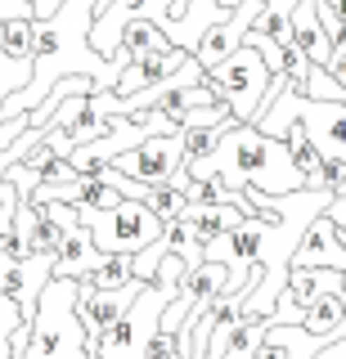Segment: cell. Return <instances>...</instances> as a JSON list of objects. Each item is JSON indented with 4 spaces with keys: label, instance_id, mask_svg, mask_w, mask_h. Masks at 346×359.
Here are the masks:
<instances>
[{
    "label": "cell",
    "instance_id": "cell-1",
    "mask_svg": "<svg viewBox=\"0 0 346 359\" xmlns=\"http://www.w3.org/2000/svg\"><path fill=\"white\" fill-rule=\"evenodd\" d=\"M99 9H104L99 0H63V9L54 18H36V63H32V81L5 99L0 121H14V117H23V112L41 108L46 95L63 76H91L95 95L117 90L126 63L104 59L91 45V27H95Z\"/></svg>",
    "mask_w": 346,
    "mask_h": 359
},
{
    "label": "cell",
    "instance_id": "cell-2",
    "mask_svg": "<svg viewBox=\"0 0 346 359\" xmlns=\"http://www.w3.org/2000/svg\"><path fill=\"white\" fill-rule=\"evenodd\" d=\"M185 171L194 180L216 175V180H225L234 194H239V189H261V194L279 198V194L306 189V175L297 171L288 144L274 140V135H265L261 126H248V121H234L207 157H189Z\"/></svg>",
    "mask_w": 346,
    "mask_h": 359
},
{
    "label": "cell",
    "instance_id": "cell-3",
    "mask_svg": "<svg viewBox=\"0 0 346 359\" xmlns=\"http://www.w3.org/2000/svg\"><path fill=\"white\" fill-rule=\"evenodd\" d=\"M95 337L76 319V278H54L32 319V337L23 359H76Z\"/></svg>",
    "mask_w": 346,
    "mask_h": 359
},
{
    "label": "cell",
    "instance_id": "cell-4",
    "mask_svg": "<svg viewBox=\"0 0 346 359\" xmlns=\"http://www.w3.org/2000/svg\"><path fill=\"white\" fill-rule=\"evenodd\" d=\"M76 216L95 233V247L104 256H135L149 243H158L166 229V220L153 216L149 202H131V198L113 211H76Z\"/></svg>",
    "mask_w": 346,
    "mask_h": 359
},
{
    "label": "cell",
    "instance_id": "cell-5",
    "mask_svg": "<svg viewBox=\"0 0 346 359\" xmlns=\"http://www.w3.org/2000/svg\"><path fill=\"white\" fill-rule=\"evenodd\" d=\"M270 63H265V54L256 50V45H243V50H234L225 63L207 67V81L225 95V104L234 108V117L239 121H252L261 117V104L265 95H270Z\"/></svg>",
    "mask_w": 346,
    "mask_h": 359
},
{
    "label": "cell",
    "instance_id": "cell-6",
    "mask_svg": "<svg viewBox=\"0 0 346 359\" xmlns=\"http://www.w3.org/2000/svg\"><path fill=\"white\" fill-rule=\"evenodd\" d=\"M171 301H175L171 292H162L158 283H144L140 297H135V306H131L113 328L99 337V355H104V359H140V351L149 346V337L158 332L162 310L171 306Z\"/></svg>",
    "mask_w": 346,
    "mask_h": 359
},
{
    "label": "cell",
    "instance_id": "cell-7",
    "mask_svg": "<svg viewBox=\"0 0 346 359\" xmlns=\"http://www.w3.org/2000/svg\"><path fill=\"white\" fill-rule=\"evenodd\" d=\"M175 5H180V0H108V5L99 9L95 27H91V45L104 59H113L131 22H158L162 27Z\"/></svg>",
    "mask_w": 346,
    "mask_h": 359
},
{
    "label": "cell",
    "instance_id": "cell-8",
    "mask_svg": "<svg viewBox=\"0 0 346 359\" xmlns=\"http://www.w3.org/2000/svg\"><path fill=\"white\" fill-rule=\"evenodd\" d=\"M113 166L121 175H131V180H144V184H166V180L185 166V140H180V130H175V135H158V140L121 153Z\"/></svg>",
    "mask_w": 346,
    "mask_h": 359
},
{
    "label": "cell",
    "instance_id": "cell-9",
    "mask_svg": "<svg viewBox=\"0 0 346 359\" xmlns=\"http://www.w3.org/2000/svg\"><path fill=\"white\" fill-rule=\"evenodd\" d=\"M293 269H342L346 274V243L328 211L306 224V233H301V243L293 252Z\"/></svg>",
    "mask_w": 346,
    "mask_h": 359
},
{
    "label": "cell",
    "instance_id": "cell-10",
    "mask_svg": "<svg viewBox=\"0 0 346 359\" xmlns=\"http://www.w3.org/2000/svg\"><path fill=\"white\" fill-rule=\"evenodd\" d=\"M261 9H265V0H243V5H234V14L225 22H216V27L203 36V45H198L194 59L203 63V67L225 63L234 50H243V45H248V32H252V22H256Z\"/></svg>",
    "mask_w": 346,
    "mask_h": 359
},
{
    "label": "cell",
    "instance_id": "cell-11",
    "mask_svg": "<svg viewBox=\"0 0 346 359\" xmlns=\"http://www.w3.org/2000/svg\"><path fill=\"white\" fill-rule=\"evenodd\" d=\"M297 126L310 135V144H315L324 157H342V162H346V99H342V104L306 99Z\"/></svg>",
    "mask_w": 346,
    "mask_h": 359
},
{
    "label": "cell",
    "instance_id": "cell-12",
    "mask_svg": "<svg viewBox=\"0 0 346 359\" xmlns=\"http://www.w3.org/2000/svg\"><path fill=\"white\" fill-rule=\"evenodd\" d=\"M140 287H144L140 278H131L126 287H108V292H86V297H76V319H81V328L99 341V337L113 328L121 314L135 306Z\"/></svg>",
    "mask_w": 346,
    "mask_h": 359
},
{
    "label": "cell",
    "instance_id": "cell-13",
    "mask_svg": "<svg viewBox=\"0 0 346 359\" xmlns=\"http://www.w3.org/2000/svg\"><path fill=\"white\" fill-rule=\"evenodd\" d=\"M189 59H194V54L180 50V45H166V50L144 54V59H135V63L126 67V72H121L117 95H140V90H149V86H162L166 76H175Z\"/></svg>",
    "mask_w": 346,
    "mask_h": 359
},
{
    "label": "cell",
    "instance_id": "cell-14",
    "mask_svg": "<svg viewBox=\"0 0 346 359\" xmlns=\"http://www.w3.org/2000/svg\"><path fill=\"white\" fill-rule=\"evenodd\" d=\"M293 45H297V50L306 54L315 67H328V59H333V41H328V32L319 27L315 0H297V9H293Z\"/></svg>",
    "mask_w": 346,
    "mask_h": 359
},
{
    "label": "cell",
    "instance_id": "cell-15",
    "mask_svg": "<svg viewBox=\"0 0 346 359\" xmlns=\"http://www.w3.org/2000/svg\"><path fill=\"white\" fill-rule=\"evenodd\" d=\"M99 261H104V252L95 247V233L86 224H72L63 247H59V256H54V278H81Z\"/></svg>",
    "mask_w": 346,
    "mask_h": 359
},
{
    "label": "cell",
    "instance_id": "cell-16",
    "mask_svg": "<svg viewBox=\"0 0 346 359\" xmlns=\"http://www.w3.org/2000/svg\"><path fill=\"white\" fill-rule=\"evenodd\" d=\"M135 278V261L131 256H104L99 265H91L81 278H76V297L86 292H108V287H126Z\"/></svg>",
    "mask_w": 346,
    "mask_h": 359
},
{
    "label": "cell",
    "instance_id": "cell-17",
    "mask_svg": "<svg viewBox=\"0 0 346 359\" xmlns=\"http://www.w3.org/2000/svg\"><path fill=\"white\" fill-rule=\"evenodd\" d=\"M0 50L18 67L36 63V18H5L0 22Z\"/></svg>",
    "mask_w": 346,
    "mask_h": 359
},
{
    "label": "cell",
    "instance_id": "cell-18",
    "mask_svg": "<svg viewBox=\"0 0 346 359\" xmlns=\"http://www.w3.org/2000/svg\"><path fill=\"white\" fill-rule=\"evenodd\" d=\"M265 341L270 346H279V351H284V359H315L324 346V337H315V332H306L301 328V323H274L270 332H265Z\"/></svg>",
    "mask_w": 346,
    "mask_h": 359
},
{
    "label": "cell",
    "instance_id": "cell-19",
    "mask_svg": "<svg viewBox=\"0 0 346 359\" xmlns=\"http://www.w3.org/2000/svg\"><path fill=\"white\" fill-rule=\"evenodd\" d=\"M166 45H171V41L162 36V27H158V22H131L113 59H121V63L131 67L135 59H144V54H153V50H166Z\"/></svg>",
    "mask_w": 346,
    "mask_h": 359
},
{
    "label": "cell",
    "instance_id": "cell-20",
    "mask_svg": "<svg viewBox=\"0 0 346 359\" xmlns=\"http://www.w3.org/2000/svg\"><path fill=\"white\" fill-rule=\"evenodd\" d=\"M284 144H288V153H293L297 171L306 175V184H310V180L319 175V166H324V153L315 149V144H310V135L301 130V126H293V130H288V140H284Z\"/></svg>",
    "mask_w": 346,
    "mask_h": 359
},
{
    "label": "cell",
    "instance_id": "cell-21",
    "mask_svg": "<svg viewBox=\"0 0 346 359\" xmlns=\"http://www.w3.org/2000/svg\"><path fill=\"white\" fill-rule=\"evenodd\" d=\"M149 207H153V216H162V220H175V216H185V207H189V194L180 184H153V194H149Z\"/></svg>",
    "mask_w": 346,
    "mask_h": 359
},
{
    "label": "cell",
    "instance_id": "cell-22",
    "mask_svg": "<svg viewBox=\"0 0 346 359\" xmlns=\"http://www.w3.org/2000/svg\"><path fill=\"white\" fill-rule=\"evenodd\" d=\"M32 81V67H18L14 59H5V50H0V108H5V99L14 95V90H23Z\"/></svg>",
    "mask_w": 346,
    "mask_h": 359
},
{
    "label": "cell",
    "instance_id": "cell-23",
    "mask_svg": "<svg viewBox=\"0 0 346 359\" xmlns=\"http://www.w3.org/2000/svg\"><path fill=\"white\" fill-rule=\"evenodd\" d=\"M140 359H180V332H153L149 346L140 351Z\"/></svg>",
    "mask_w": 346,
    "mask_h": 359
},
{
    "label": "cell",
    "instance_id": "cell-24",
    "mask_svg": "<svg viewBox=\"0 0 346 359\" xmlns=\"http://www.w3.org/2000/svg\"><path fill=\"white\" fill-rule=\"evenodd\" d=\"M315 14H319V27L328 32V41H333V45H342V41H346V22L338 18V9H333L328 0H315Z\"/></svg>",
    "mask_w": 346,
    "mask_h": 359
},
{
    "label": "cell",
    "instance_id": "cell-25",
    "mask_svg": "<svg viewBox=\"0 0 346 359\" xmlns=\"http://www.w3.org/2000/svg\"><path fill=\"white\" fill-rule=\"evenodd\" d=\"M27 135V112L23 117H14V121H0V157L9 153V144H18Z\"/></svg>",
    "mask_w": 346,
    "mask_h": 359
},
{
    "label": "cell",
    "instance_id": "cell-26",
    "mask_svg": "<svg viewBox=\"0 0 346 359\" xmlns=\"http://www.w3.org/2000/svg\"><path fill=\"white\" fill-rule=\"evenodd\" d=\"M324 72L333 76V81L342 86V95H346V45H333V59H328V67Z\"/></svg>",
    "mask_w": 346,
    "mask_h": 359
},
{
    "label": "cell",
    "instance_id": "cell-27",
    "mask_svg": "<svg viewBox=\"0 0 346 359\" xmlns=\"http://www.w3.org/2000/svg\"><path fill=\"white\" fill-rule=\"evenodd\" d=\"M63 9V0H32V18H54Z\"/></svg>",
    "mask_w": 346,
    "mask_h": 359
},
{
    "label": "cell",
    "instance_id": "cell-28",
    "mask_svg": "<svg viewBox=\"0 0 346 359\" xmlns=\"http://www.w3.org/2000/svg\"><path fill=\"white\" fill-rule=\"evenodd\" d=\"M315 359H346V337H338V341H328Z\"/></svg>",
    "mask_w": 346,
    "mask_h": 359
},
{
    "label": "cell",
    "instance_id": "cell-29",
    "mask_svg": "<svg viewBox=\"0 0 346 359\" xmlns=\"http://www.w3.org/2000/svg\"><path fill=\"white\" fill-rule=\"evenodd\" d=\"M328 216H333V224L346 233V198H333V207H328Z\"/></svg>",
    "mask_w": 346,
    "mask_h": 359
},
{
    "label": "cell",
    "instance_id": "cell-30",
    "mask_svg": "<svg viewBox=\"0 0 346 359\" xmlns=\"http://www.w3.org/2000/svg\"><path fill=\"white\" fill-rule=\"evenodd\" d=\"M76 359H104V355H99V341H91V346H86V351L76 355Z\"/></svg>",
    "mask_w": 346,
    "mask_h": 359
}]
</instances>
